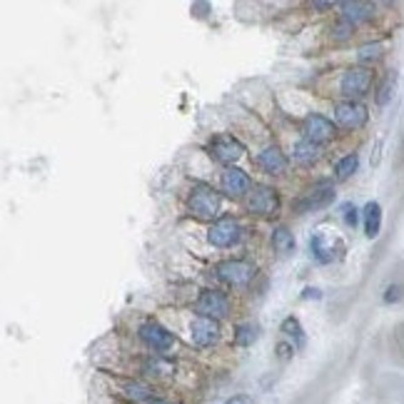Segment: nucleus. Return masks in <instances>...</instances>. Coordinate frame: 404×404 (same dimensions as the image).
I'll return each mask as SVG.
<instances>
[{"mask_svg":"<svg viewBox=\"0 0 404 404\" xmlns=\"http://www.w3.org/2000/svg\"><path fill=\"white\" fill-rule=\"evenodd\" d=\"M187 207L193 212L195 218L200 220H212L218 218L220 207H222V198H220L218 190H212L205 182H198L190 190V198H187Z\"/></svg>","mask_w":404,"mask_h":404,"instance_id":"obj_1","label":"nucleus"},{"mask_svg":"<svg viewBox=\"0 0 404 404\" xmlns=\"http://www.w3.org/2000/svg\"><path fill=\"white\" fill-rule=\"evenodd\" d=\"M255 264L247 260H224L218 264V275L230 287H247L255 280Z\"/></svg>","mask_w":404,"mask_h":404,"instance_id":"obj_2","label":"nucleus"},{"mask_svg":"<svg viewBox=\"0 0 404 404\" xmlns=\"http://www.w3.org/2000/svg\"><path fill=\"white\" fill-rule=\"evenodd\" d=\"M309 250H312V257L317 262L327 264V262H332V260H337L340 252H345V244L334 238L332 232L317 230L312 235V240H309Z\"/></svg>","mask_w":404,"mask_h":404,"instance_id":"obj_3","label":"nucleus"},{"mask_svg":"<svg viewBox=\"0 0 404 404\" xmlns=\"http://www.w3.org/2000/svg\"><path fill=\"white\" fill-rule=\"evenodd\" d=\"M372 70L369 68H349V70L342 75L340 80V90L342 95L349 97V100H354V97H362L369 93V88H372Z\"/></svg>","mask_w":404,"mask_h":404,"instance_id":"obj_4","label":"nucleus"},{"mask_svg":"<svg viewBox=\"0 0 404 404\" xmlns=\"http://www.w3.org/2000/svg\"><path fill=\"white\" fill-rule=\"evenodd\" d=\"M207 150H210V155L215 160H220L227 167H235V162L244 155L242 142L238 137H232V135H218V137H212Z\"/></svg>","mask_w":404,"mask_h":404,"instance_id":"obj_5","label":"nucleus"},{"mask_svg":"<svg viewBox=\"0 0 404 404\" xmlns=\"http://www.w3.org/2000/svg\"><path fill=\"white\" fill-rule=\"evenodd\" d=\"M220 340V322L212 320V317H202L198 314L193 322H190V342L200 349H205V347L218 345Z\"/></svg>","mask_w":404,"mask_h":404,"instance_id":"obj_6","label":"nucleus"},{"mask_svg":"<svg viewBox=\"0 0 404 404\" xmlns=\"http://www.w3.org/2000/svg\"><path fill=\"white\" fill-rule=\"evenodd\" d=\"M247 207H250V212H257V215H262V218H269V215H275V212L280 210V195H277L275 187L255 185L250 198H247Z\"/></svg>","mask_w":404,"mask_h":404,"instance_id":"obj_7","label":"nucleus"},{"mask_svg":"<svg viewBox=\"0 0 404 404\" xmlns=\"http://www.w3.org/2000/svg\"><path fill=\"white\" fill-rule=\"evenodd\" d=\"M240 238H242V227L232 218H222L218 222H212L210 232H207V240L215 247H232V244L240 242Z\"/></svg>","mask_w":404,"mask_h":404,"instance_id":"obj_8","label":"nucleus"},{"mask_svg":"<svg viewBox=\"0 0 404 404\" xmlns=\"http://www.w3.org/2000/svg\"><path fill=\"white\" fill-rule=\"evenodd\" d=\"M334 122L345 130H357L367 122V108L357 100H345L334 105Z\"/></svg>","mask_w":404,"mask_h":404,"instance_id":"obj_9","label":"nucleus"},{"mask_svg":"<svg viewBox=\"0 0 404 404\" xmlns=\"http://www.w3.org/2000/svg\"><path fill=\"white\" fill-rule=\"evenodd\" d=\"M195 309H198V314H202V317L218 320V317H224V314L230 312V300H227V295L218 292V289H202Z\"/></svg>","mask_w":404,"mask_h":404,"instance_id":"obj_10","label":"nucleus"},{"mask_svg":"<svg viewBox=\"0 0 404 404\" xmlns=\"http://www.w3.org/2000/svg\"><path fill=\"white\" fill-rule=\"evenodd\" d=\"M140 337H142V342L148 347H153L155 352H170L173 349V345H175V337H173V332L170 329H165L160 325V322H155V320H150V322H145L140 327Z\"/></svg>","mask_w":404,"mask_h":404,"instance_id":"obj_11","label":"nucleus"},{"mask_svg":"<svg viewBox=\"0 0 404 404\" xmlns=\"http://www.w3.org/2000/svg\"><path fill=\"white\" fill-rule=\"evenodd\" d=\"M334 200V185L332 182H317L312 190L305 193V198L297 200V210L300 212H312L320 210V207H327Z\"/></svg>","mask_w":404,"mask_h":404,"instance_id":"obj_12","label":"nucleus"},{"mask_svg":"<svg viewBox=\"0 0 404 404\" xmlns=\"http://www.w3.org/2000/svg\"><path fill=\"white\" fill-rule=\"evenodd\" d=\"M302 133H305V137L312 140L314 145H322V142L332 140L334 133H337V128H334V122L329 120V117L309 115L307 120H305V125H302Z\"/></svg>","mask_w":404,"mask_h":404,"instance_id":"obj_13","label":"nucleus"},{"mask_svg":"<svg viewBox=\"0 0 404 404\" xmlns=\"http://www.w3.org/2000/svg\"><path fill=\"white\" fill-rule=\"evenodd\" d=\"M220 185H222L224 193L232 195V198H242L244 193H250L252 187H255L250 175L244 173V170H240V167H224L222 177H220Z\"/></svg>","mask_w":404,"mask_h":404,"instance_id":"obj_14","label":"nucleus"},{"mask_svg":"<svg viewBox=\"0 0 404 404\" xmlns=\"http://www.w3.org/2000/svg\"><path fill=\"white\" fill-rule=\"evenodd\" d=\"M257 167L267 175H282L287 170V157L280 148H264L262 153L257 155Z\"/></svg>","mask_w":404,"mask_h":404,"instance_id":"obj_15","label":"nucleus"},{"mask_svg":"<svg viewBox=\"0 0 404 404\" xmlns=\"http://www.w3.org/2000/svg\"><path fill=\"white\" fill-rule=\"evenodd\" d=\"M340 10H342L340 18L347 20V23H352L354 28L374 15V6H369V3H342Z\"/></svg>","mask_w":404,"mask_h":404,"instance_id":"obj_16","label":"nucleus"},{"mask_svg":"<svg viewBox=\"0 0 404 404\" xmlns=\"http://www.w3.org/2000/svg\"><path fill=\"white\" fill-rule=\"evenodd\" d=\"M362 218H365V235L369 240H374L382 230V205L379 202H367L365 210H362Z\"/></svg>","mask_w":404,"mask_h":404,"instance_id":"obj_17","label":"nucleus"},{"mask_svg":"<svg viewBox=\"0 0 404 404\" xmlns=\"http://www.w3.org/2000/svg\"><path fill=\"white\" fill-rule=\"evenodd\" d=\"M320 153H322V148L320 145H314L312 140H300V142H295V148H292V160L297 162V165H312L317 157H320Z\"/></svg>","mask_w":404,"mask_h":404,"instance_id":"obj_18","label":"nucleus"},{"mask_svg":"<svg viewBox=\"0 0 404 404\" xmlns=\"http://www.w3.org/2000/svg\"><path fill=\"white\" fill-rule=\"evenodd\" d=\"M122 394H125V399H130V402H142V399L153 397V387L145 385V382H137V379H130V382L122 385Z\"/></svg>","mask_w":404,"mask_h":404,"instance_id":"obj_19","label":"nucleus"},{"mask_svg":"<svg viewBox=\"0 0 404 404\" xmlns=\"http://www.w3.org/2000/svg\"><path fill=\"white\" fill-rule=\"evenodd\" d=\"M272 247H275V252H280V255H292L295 252V238H292V232L287 230V227H277L275 232H272Z\"/></svg>","mask_w":404,"mask_h":404,"instance_id":"obj_20","label":"nucleus"},{"mask_svg":"<svg viewBox=\"0 0 404 404\" xmlns=\"http://www.w3.org/2000/svg\"><path fill=\"white\" fill-rule=\"evenodd\" d=\"M282 332H285V337H289V340H292L295 349H302V347H305V329H302V325H300V320H297V317H285Z\"/></svg>","mask_w":404,"mask_h":404,"instance_id":"obj_21","label":"nucleus"},{"mask_svg":"<svg viewBox=\"0 0 404 404\" xmlns=\"http://www.w3.org/2000/svg\"><path fill=\"white\" fill-rule=\"evenodd\" d=\"M357 167H359V157L352 153V155H345V157H342V160L334 165V173H337V177H340V180H347L349 175L357 173Z\"/></svg>","mask_w":404,"mask_h":404,"instance_id":"obj_22","label":"nucleus"},{"mask_svg":"<svg viewBox=\"0 0 404 404\" xmlns=\"http://www.w3.org/2000/svg\"><path fill=\"white\" fill-rule=\"evenodd\" d=\"M382 50H385V48H382V45L379 43H369V45H362V48H359V63H377L379 58H382Z\"/></svg>","mask_w":404,"mask_h":404,"instance_id":"obj_23","label":"nucleus"},{"mask_svg":"<svg viewBox=\"0 0 404 404\" xmlns=\"http://www.w3.org/2000/svg\"><path fill=\"white\" fill-rule=\"evenodd\" d=\"M352 32H354V26H352V23H347V20L337 18V23L332 26L329 35H332L334 40H347V38H352Z\"/></svg>","mask_w":404,"mask_h":404,"instance_id":"obj_24","label":"nucleus"},{"mask_svg":"<svg viewBox=\"0 0 404 404\" xmlns=\"http://www.w3.org/2000/svg\"><path fill=\"white\" fill-rule=\"evenodd\" d=\"M255 340H257V329L252 327V325H240L238 334H235V342H238L240 347H247V345H252Z\"/></svg>","mask_w":404,"mask_h":404,"instance_id":"obj_25","label":"nucleus"},{"mask_svg":"<svg viewBox=\"0 0 404 404\" xmlns=\"http://www.w3.org/2000/svg\"><path fill=\"white\" fill-rule=\"evenodd\" d=\"M392 90H394V77L389 75L385 80V85H382V88H379V93H377V105H387V103H389Z\"/></svg>","mask_w":404,"mask_h":404,"instance_id":"obj_26","label":"nucleus"},{"mask_svg":"<svg viewBox=\"0 0 404 404\" xmlns=\"http://www.w3.org/2000/svg\"><path fill=\"white\" fill-rule=\"evenodd\" d=\"M342 215H345V222L349 224V227H357V222H359V210L354 205H342Z\"/></svg>","mask_w":404,"mask_h":404,"instance_id":"obj_27","label":"nucleus"},{"mask_svg":"<svg viewBox=\"0 0 404 404\" xmlns=\"http://www.w3.org/2000/svg\"><path fill=\"white\" fill-rule=\"evenodd\" d=\"M148 369H155L157 374H170L173 372V365L165 362V359H153V362H148Z\"/></svg>","mask_w":404,"mask_h":404,"instance_id":"obj_28","label":"nucleus"},{"mask_svg":"<svg viewBox=\"0 0 404 404\" xmlns=\"http://www.w3.org/2000/svg\"><path fill=\"white\" fill-rule=\"evenodd\" d=\"M222 404H255V399H252L250 394H235V397L224 399Z\"/></svg>","mask_w":404,"mask_h":404,"instance_id":"obj_29","label":"nucleus"},{"mask_svg":"<svg viewBox=\"0 0 404 404\" xmlns=\"http://www.w3.org/2000/svg\"><path fill=\"white\" fill-rule=\"evenodd\" d=\"M397 300H402V287H397V285H392V287L387 289L385 302H397Z\"/></svg>","mask_w":404,"mask_h":404,"instance_id":"obj_30","label":"nucleus"},{"mask_svg":"<svg viewBox=\"0 0 404 404\" xmlns=\"http://www.w3.org/2000/svg\"><path fill=\"white\" fill-rule=\"evenodd\" d=\"M292 352H295V345H285V342H280V345H277V354H280L282 359H287Z\"/></svg>","mask_w":404,"mask_h":404,"instance_id":"obj_31","label":"nucleus"},{"mask_svg":"<svg viewBox=\"0 0 404 404\" xmlns=\"http://www.w3.org/2000/svg\"><path fill=\"white\" fill-rule=\"evenodd\" d=\"M305 297H314V300H320V289H312V287H307L305 289Z\"/></svg>","mask_w":404,"mask_h":404,"instance_id":"obj_32","label":"nucleus"},{"mask_svg":"<svg viewBox=\"0 0 404 404\" xmlns=\"http://www.w3.org/2000/svg\"><path fill=\"white\" fill-rule=\"evenodd\" d=\"M314 8L317 10H329V8H334V3H314Z\"/></svg>","mask_w":404,"mask_h":404,"instance_id":"obj_33","label":"nucleus"},{"mask_svg":"<svg viewBox=\"0 0 404 404\" xmlns=\"http://www.w3.org/2000/svg\"><path fill=\"white\" fill-rule=\"evenodd\" d=\"M148 404H170V402H165V399H153V402H148Z\"/></svg>","mask_w":404,"mask_h":404,"instance_id":"obj_34","label":"nucleus"}]
</instances>
